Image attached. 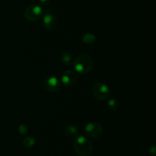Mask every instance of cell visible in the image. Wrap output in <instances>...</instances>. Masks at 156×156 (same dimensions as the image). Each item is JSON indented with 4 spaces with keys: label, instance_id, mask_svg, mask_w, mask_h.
<instances>
[{
    "label": "cell",
    "instance_id": "13",
    "mask_svg": "<svg viewBox=\"0 0 156 156\" xmlns=\"http://www.w3.org/2000/svg\"><path fill=\"white\" fill-rule=\"evenodd\" d=\"M23 145L26 148H31L36 143V140L34 137H31V136H27V137H25L22 141Z\"/></svg>",
    "mask_w": 156,
    "mask_h": 156
},
{
    "label": "cell",
    "instance_id": "14",
    "mask_svg": "<svg viewBox=\"0 0 156 156\" xmlns=\"http://www.w3.org/2000/svg\"><path fill=\"white\" fill-rule=\"evenodd\" d=\"M18 131H19V132L21 133V135L26 134L27 132V126H26L25 125H24V124H21V125H20L19 127H18Z\"/></svg>",
    "mask_w": 156,
    "mask_h": 156
},
{
    "label": "cell",
    "instance_id": "9",
    "mask_svg": "<svg viewBox=\"0 0 156 156\" xmlns=\"http://www.w3.org/2000/svg\"><path fill=\"white\" fill-rule=\"evenodd\" d=\"M64 133L69 139H76V137L79 136V129L76 125L69 124L65 127Z\"/></svg>",
    "mask_w": 156,
    "mask_h": 156
},
{
    "label": "cell",
    "instance_id": "2",
    "mask_svg": "<svg viewBox=\"0 0 156 156\" xmlns=\"http://www.w3.org/2000/svg\"><path fill=\"white\" fill-rule=\"evenodd\" d=\"M73 148L79 156H89L93 151V145L87 137L78 136L73 142Z\"/></svg>",
    "mask_w": 156,
    "mask_h": 156
},
{
    "label": "cell",
    "instance_id": "3",
    "mask_svg": "<svg viewBox=\"0 0 156 156\" xmlns=\"http://www.w3.org/2000/svg\"><path fill=\"white\" fill-rule=\"evenodd\" d=\"M24 15L27 21L34 22L42 18L44 15V10L39 5H30L26 8Z\"/></svg>",
    "mask_w": 156,
    "mask_h": 156
},
{
    "label": "cell",
    "instance_id": "8",
    "mask_svg": "<svg viewBox=\"0 0 156 156\" xmlns=\"http://www.w3.org/2000/svg\"><path fill=\"white\" fill-rule=\"evenodd\" d=\"M62 82L66 87H73L77 82V75L73 70H66L62 76Z\"/></svg>",
    "mask_w": 156,
    "mask_h": 156
},
{
    "label": "cell",
    "instance_id": "11",
    "mask_svg": "<svg viewBox=\"0 0 156 156\" xmlns=\"http://www.w3.org/2000/svg\"><path fill=\"white\" fill-rule=\"evenodd\" d=\"M95 41L96 36L94 34L87 33L85 34V35H84L83 37H82V41H83V43H85V44H93Z\"/></svg>",
    "mask_w": 156,
    "mask_h": 156
},
{
    "label": "cell",
    "instance_id": "16",
    "mask_svg": "<svg viewBox=\"0 0 156 156\" xmlns=\"http://www.w3.org/2000/svg\"><path fill=\"white\" fill-rule=\"evenodd\" d=\"M39 2L43 6H46V5H47L50 2V0H39Z\"/></svg>",
    "mask_w": 156,
    "mask_h": 156
},
{
    "label": "cell",
    "instance_id": "6",
    "mask_svg": "<svg viewBox=\"0 0 156 156\" xmlns=\"http://www.w3.org/2000/svg\"><path fill=\"white\" fill-rule=\"evenodd\" d=\"M43 87L49 92H56L60 89V82L56 76H48L43 80Z\"/></svg>",
    "mask_w": 156,
    "mask_h": 156
},
{
    "label": "cell",
    "instance_id": "4",
    "mask_svg": "<svg viewBox=\"0 0 156 156\" xmlns=\"http://www.w3.org/2000/svg\"><path fill=\"white\" fill-rule=\"evenodd\" d=\"M91 92H92L93 96L99 101H104L107 99L109 97L110 93H111L109 87L102 83L94 84L92 87Z\"/></svg>",
    "mask_w": 156,
    "mask_h": 156
},
{
    "label": "cell",
    "instance_id": "1",
    "mask_svg": "<svg viewBox=\"0 0 156 156\" xmlns=\"http://www.w3.org/2000/svg\"><path fill=\"white\" fill-rule=\"evenodd\" d=\"M73 67L79 73L85 74L92 69L93 61L88 54H79L73 61Z\"/></svg>",
    "mask_w": 156,
    "mask_h": 156
},
{
    "label": "cell",
    "instance_id": "10",
    "mask_svg": "<svg viewBox=\"0 0 156 156\" xmlns=\"http://www.w3.org/2000/svg\"><path fill=\"white\" fill-rule=\"evenodd\" d=\"M60 58L61 61L66 65H70L73 62V55L69 51H67V50L62 52L60 55Z\"/></svg>",
    "mask_w": 156,
    "mask_h": 156
},
{
    "label": "cell",
    "instance_id": "15",
    "mask_svg": "<svg viewBox=\"0 0 156 156\" xmlns=\"http://www.w3.org/2000/svg\"><path fill=\"white\" fill-rule=\"evenodd\" d=\"M149 154H150L151 156H155V154H156L155 145H152V147L149 148Z\"/></svg>",
    "mask_w": 156,
    "mask_h": 156
},
{
    "label": "cell",
    "instance_id": "7",
    "mask_svg": "<svg viewBox=\"0 0 156 156\" xmlns=\"http://www.w3.org/2000/svg\"><path fill=\"white\" fill-rule=\"evenodd\" d=\"M43 23L47 30L52 32L57 27V18L53 13L48 12L44 15Z\"/></svg>",
    "mask_w": 156,
    "mask_h": 156
},
{
    "label": "cell",
    "instance_id": "12",
    "mask_svg": "<svg viewBox=\"0 0 156 156\" xmlns=\"http://www.w3.org/2000/svg\"><path fill=\"white\" fill-rule=\"evenodd\" d=\"M108 106L111 112H116L118 110L119 102L115 98H111L108 100Z\"/></svg>",
    "mask_w": 156,
    "mask_h": 156
},
{
    "label": "cell",
    "instance_id": "5",
    "mask_svg": "<svg viewBox=\"0 0 156 156\" xmlns=\"http://www.w3.org/2000/svg\"><path fill=\"white\" fill-rule=\"evenodd\" d=\"M85 133L88 138L97 139L101 136L103 133V127L98 122H90L85 126Z\"/></svg>",
    "mask_w": 156,
    "mask_h": 156
}]
</instances>
